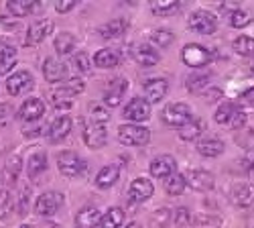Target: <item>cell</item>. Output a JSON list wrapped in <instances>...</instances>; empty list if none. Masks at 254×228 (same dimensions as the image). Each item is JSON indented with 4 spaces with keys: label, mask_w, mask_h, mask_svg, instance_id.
I'll return each instance as SVG.
<instances>
[{
    "label": "cell",
    "mask_w": 254,
    "mask_h": 228,
    "mask_svg": "<svg viewBox=\"0 0 254 228\" xmlns=\"http://www.w3.org/2000/svg\"><path fill=\"white\" fill-rule=\"evenodd\" d=\"M185 185H187L185 175L173 173L171 177H167V181H165V190H167V194H169V196H179V194H183Z\"/></svg>",
    "instance_id": "cell-34"
},
{
    "label": "cell",
    "mask_w": 254,
    "mask_h": 228,
    "mask_svg": "<svg viewBox=\"0 0 254 228\" xmlns=\"http://www.w3.org/2000/svg\"><path fill=\"white\" fill-rule=\"evenodd\" d=\"M149 169H151V175H153V177H159V179L171 177V175L175 173V169H177V161H175L171 155H161V157L153 159V163H151Z\"/></svg>",
    "instance_id": "cell-10"
},
{
    "label": "cell",
    "mask_w": 254,
    "mask_h": 228,
    "mask_svg": "<svg viewBox=\"0 0 254 228\" xmlns=\"http://www.w3.org/2000/svg\"><path fill=\"white\" fill-rule=\"evenodd\" d=\"M16 64V53H0V74H8Z\"/></svg>",
    "instance_id": "cell-44"
},
{
    "label": "cell",
    "mask_w": 254,
    "mask_h": 228,
    "mask_svg": "<svg viewBox=\"0 0 254 228\" xmlns=\"http://www.w3.org/2000/svg\"><path fill=\"white\" fill-rule=\"evenodd\" d=\"M230 198L236 206L248 208L254 204V183H236L230 192Z\"/></svg>",
    "instance_id": "cell-15"
},
{
    "label": "cell",
    "mask_w": 254,
    "mask_h": 228,
    "mask_svg": "<svg viewBox=\"0 0 254 228\" xmlns=\"http://www.w3.org/2000/svg\"><path fill=\"white\" fill-rule=\"evenodd\" d=\"M151 43H155L157 47H167L173 43V33L169 29H157L151 33Z\"/></svg>",
    "instance_id": "cell-39"
},
{
    "label": "cell",
    "mask_w": 254,
    "mask_h": 228,
    "mask_svg": "<svg viewBox=\"0 0 254 228\" xmlns=\"http://www.w3.org/2000/svg\"><path fill=\"white\" fill-rule=\"evenodd\" d=\"M163 120L171 127H185L187 122L193 120V114H191V108L183 102H175V104H169L165 110H163Z\"/></svg>",
    "instance_id": "cell-4"
},
{
    "label": "cell",
    "mask_w": 254,
    "mask_h": 228,
    "mask_svg": "<svg viewBox=\"0 0 254 228\" xmlns=\"http://www.w3.org/2000/svg\"><path fill=\"white\" fill-rule=\"evenodd\" d=\"M71 131V118L69 116H59L53 120V124L49 127V139L51 143H59L63 141Z\"/></svg>",
    "instance_id": "cell-23"
},
{
    "label": "cell",
    "mask_w": 254,
    "mask_h": 228,
    "mask_svg": "<svg viewBox=\"0 0 254 228\" xmlns=\"http://www.w3.org/2000/svg\"><path fill=\"white\" fill-rule=\"evenodd\" d=\"M195 228H222V218L218 214H199L195 220H193Z\"/></svg>",
    "instance_id": "cell-37"
},
{
    "label": "cell",
    "mask_w": 254,
    "mask_h": 228,
    "mask_svg": "<svg viewBox=\"0 0 254 228\" xmlns=\"http://www.w3.org/2000/svg\"><path fill=\"white\" fill-rule=\"evenodd\" d=\"M246 224H248V228H254V210H250L246 214Z\"/></svg>",
    "instance_id": "cell-55"
},
{
    "label": "cell",
    "mask_w": 254,
    "mask_h": 228,
    "mask_svg": "<svg viewBox=\"0 0 254 228\" xmlns=\"http://www.w3.org/2000/svg\"><path fill=\"white\" fill-rule=\"evenodd\" d=\"M23 169V161H20L18 155H12L6 163H4V171H2V179L6 183H14L18 179V173Z\"/></svg>",
    "instance_id": "cell-30"
},
{
    "label": "cell",
    "mask_w": 254,
    "mask_h": 228,
    "mask_svg": "<svg viewBox=\"0 0 254 228\" xmlns=\"http://www.w3.org/2000/svg\"><path fill=\"white\" fill-rule=\"evenodd\" d=\"M45 228H61V226H59V224H47Z\"/></svg>",
    "instance_id": "cell-57"
},
{
    "label": "cell",
    "mask_w": 254,
    "mask_h": 228,
    "mask_svg": "<svg viewBox=\"0 0 254 228\" xmlns=\"http://www.w3.org/2000/svg\"><path fill=\"white\" fill-rule=\"evenodd\" d=\"M0 53H16V49L8 43L6 39H0Z\"/></svg>",
    "instance_id": "cell-53"
},
{
    "label": "cell",
    "mask_w": 254,
    "mask_h": 228,
    "mask_svg": "<svg viewBox=\"0 0 254 228\" xmlns=\"http://www.w3.org/2000/svg\"><path fill=\"white\" fill-rule=\"evenodd\" d=\"M232 47H234V51H236L238 55L250 57V55H254V39H252V37H246V35H240L238 39H234Z\"/></svg>",
    "instance_id": "cell-36"
},
{
    "label": "cell",
    "mask_w": 254,
    "mask_h": 228,
    "mask_svg": "<svg viewBox=\"0 0 254 228\" xmlns=\"http://www.w3.org/2000/svg\"><path fill=\"white\" fill-rule=\"evenodd\" d=\"M120 177V165L118 163H110L102 167L96 175V185L98 188H110V185L116 183V179Z\"/></svg>",
    "instance_id": "cell-22"
},
{
    "label": "cell",
    "mask_w": 254,
    "mask_h": 228,
    "mask_svg": "<svg viewBox=\"0 0 254 228\" xmlns=\"http://www.w3.org/2000/svg\"><path fill=\"white\" fill-rule=\"evenodd\" d=\"M124 222V210L122 208H110L102 216L100 228H120Z\"/></svg>",
    "instance_id": "cell-32"
},
{
    "label": "cell",
    "mask_w": 254,
    "mask_h": 228,
    "mask_svg": "<svg viewBox=\"0 0 254 228\" xmlns=\"http://www.w3.org/2000/svg\"><path fill=\"white\" fill-rule=\"evenodd\" d=\"M106 139H108V135H106V127L102 122H92L86 127V131H83V141H86L88 147H92V149L104 147Z\"/></svg>",
    "instance_id": "cell-12"
},
{
    "label": "cell",
    "mask_w": 254,
    "mask_h": 228,
    "mask_svg": "<svg viewBox=\"0 0 254 228\" xmlns=\"http://www.w3.org/2000/svg\"><path fill=\"white\" fill-rule=\"evenodd\" d=\"M90 114H92V122H102V124L110 118L108 110H106L104 106H100V104H94V106L90 108Z\"/></svg>",
    "instance_id": "cell-46"
},
{
    "label": "cell",
    "mask_w": 254,
    "mask_h": 228,
    "mask_svg": "<svg viewBox=\"0 0 254 228\" xmlns=\"http://www.w3.org/2000/svg\"><path fill=\"white\" fill-rule=\"evenodd\" d=\"M45 169H47V155L45 153H35L27 163V173L31 179H37Z\"/></svg>",
    "instance_id": "cell-28"
},
{
    "label": "cell",
    "mask_w": 254,
    "mask_h": 228,
    "mask_svg": "<svg viewBox=\"0 0 254 228\" xmlns=\"http://www.w3.org/2000/svg\"><path fill=\"white\" fill-rule=\"evenodd\" d=\"M128 90V79L126 77H114L110 79V84L108 88H106L104 92V102H106V106H118L122 98H124V92Z\"/></svg>",
    "instance_id": "cell-9"
},
{
    "label": "cell",
    "mask_w": 254,
    "mask_h": 228,
    "mask_svg": "<svg viewBox=\"0 0 254 228\" xmlns=\"http://www.w3.org/2000/svg\"><path fill=\"white\" fill-rule=\"evenodd\" d=\"M197 151L203 157H218V155L224 153V143L220 139H214V137H211V139H203L197 145Z\"/></svg>",
    "instance_id": "cell-26"
},
{
    "label": "cell",
    "mask_w": 254,
    "mask_h": 228,
    "mask_svg": "<svg viewBox=\"0 0 254 228\" xmlns=\"http://www.w3.org/2000/svg\"><path fill=\"white\" fill-rule=\"evenodd\" d=\"M250 20H252V16L246 10H240V8L230 14V23H232V27H236V29H244L246 25H250Z\"/></svg>",
    "instance_id": "cell-42"
},
{
    "label": "cell",
    "mask_w": 254,
    "mask_h": 228,
    "mask_svg": "<svg viewBox=\"0 0 254 228\" xmlns=\"http://www.w3.org/2000/svg\"><path fill=\"white\" fill-rule=\"evenodd\" d=\"M244 122H246V114H244L242 110H238L236 116H234V120H232L230 124H232V129H238V131H240V129L244 127Z\"/></svg>",
    "instance_id": "cell-51"
},
{
    "label": "cell",
    "mask_w": 254,
    "mask_h": 228,
    "mask_svg": "<svg viewBox=\"0 0 254 228\" xmlns=\"http://www.w3.org/2000/svg\"><path fill=\"white\" fill-rule=\"evenodd\" d=\"M242 167H244V171H246L250 177H254V151H250V153L242 159Z\"/></svg>",
    "instance_id": "cell-48"
},
{
    "label": "cell",
    "mask_w": 254,
    "mask_h": 228,
    "mask_svg": "<svg viewBox=\"0 0 254 228\" xmlns=\"http://www.w3.org/2000/svg\"><path fill=\"white\" fill-rule=\"evenodd\" d=\"M151 139L149 129L140 127V124H122L118 129V141L122 145H128V147H140L146 145Z\"/></svg>",
    "instance_id": "cell-1"
},
{
    "label": "cell",
    "mask_w": 254,
    "mask_h": 228,
    "mask_svg": "<svg viewBox=\"0 0 254 228\" xmlns=\"http://www.w3.org/2000/svg\"><path fill=\"white\" fill-rule=\"evenodd\" d=\"M10 118H12V106L6 104V102H2V104H0V127L8 124Z\"/></svg>",
    "instance_id": "cell-47"
},
{
    "label": "cell",
    "mask_w": 254,
    "mask_h": 228,
    "mask_svg": "<svg viewBox=\"0 0 254 228\" xmlns=\"http://www.w3.org/2000/svg\"><path fill=\"white\" fill-rule=\"evenodd\" d=\"M29 196H31V190L25 188L23 194H20V204H18V214H27V208H29Z\"/></svg>",
    "instance_id": "cell-49"
},
{
    "label": "cell",
    "mask_w": 254,
    "mask_h": 228,
    "mask_svg": "<svg viewBox=\"0 0 254 228\" xmlns=\"http://www.w3.org/2000/svg\"><path fill=\"white\" fill-rule=\"evenodd\" d=\"M128 196H130V202H146L151 196H153V183L146 179V177H136L132 179L130 183V190H128Z\"/></svg>",
    "instance_id": "cell-13"
},
{
    "label": "cell",
    "mask_w": 254,
    "mask_h": 228,
    "mask_svg": "<svg viewBox=\"0 0 254 228\" xmlns=\"http://www.w3.org/2000/svg\"><path fill=\"white\" fill-rule=\"evenodd\" d=\"M236 112H238V106H236V104H232V102H224V104L216 110V122H220V124H230L232 120H234Z\"/></svg>",
    "instance_id": "cell-35"
},
{
    "label": "cell",
    "mask_w": 254,
    "mask_h": 228,
    "mask_svg": "<svg viewBox=\"0 0 254 228\" xmlns=\"http://www.w3.org/2000/svg\"><path fill=\"white\" fill-rule=\"evenodd\" d=\"M203 129H205V122L201 118H193L191 122H187L185 127L179 129V137L183 141H195L203 133Z\"/></svg>",
    "instance_id": "cell-27"
},
{
    "label": "cell",
    "mask_w": 254,
    "mask_h": 228,
    "mask_svg": "<svg viewBox=\"0 0 254 228\" xmlns=\"http://www.w3.org/2000/svg\"><path fill=\"white\" fill-rule=\"evenodd\" d=\"M189 29L199 33V35H211L218 29V20L211 12L195 10L191 16H189Z\"/></svg>",
    "instance_id": "cell-5"
},
{
    "label": "cell",
    "mask_w": 254,
    "mask_h": 228,
    "mask_svg": "<svg viewBox=\"0 0 254 228\" xmlns=\"http://www.w3.org/2000/svg\"><path fill=\"white\" fill-rule=\"evenodd\" d=\"M20 228H33L31 224H23V226H20Z\"/></svg>",
    "instance_id": "cell-59"
},
{
    "label": "cell",
    "mask_w": 254,
    "mask_h": 228,
    "mask_svg": "<svg viewBox=\"0 0 254 228\" xmlns=\"http://www.w3.org/2000/svg\"><path fill=\"white\" fill-rule=\"evenodd\" d=\"M120 61V55L114 51V49H100L96 55H94V64L102 70H110V68H116Z\"/></svg>",
    "instance_id": "cell-25"
},
{
    "label": "cell",
    "mask_w": 254,
    "mask_h": 228,
    "mask_svg": "<svg viewBox=\"0 0 254 228\" xmlns=\"http://www.w3.org/2000/svg\"><path fill=\"white\" fill-rule=\"evenodd\" d=\"M57 165H59V171L67 177H77L86 169V161L73 151H61L57 155Z\"/></svg>",
    "instance_id": "cell-3"
},
{
    "label": "cell",
    "mask_w": 254,
    "mask_h": 228,
    "mask_svg": "<svg viewBox=\"0 0 254 228\" xmlns=\"http://www.w3.org/2000/svg\"><path fill=\"white\" fill-rule=\"evenodd\" d=\"M250 72L254 74V61H252V64H250Z\"/></svg>",
    "instance_id": "cell-58"
},
{
    "label": "cell",
    "mask_w": 254,
    "mask_h": 228,
    "mask_svg": "<svg viewBox=\"0 0 254 228\" xmlns=\"http://www.w3.org/2000/svg\"><path fill=\"white\" fill-rule=\"evenodd\" d=\"M75 4H77L75 0H67V2H57L55 8H57V12H67V10H71Z\"/></svg>",
    "instance_id": "cell-52"
},
{
    "label": "cell",
    "mask_w": 254,
    "mask_h": 228,
    "mask_svg": "<svg viewBox=\"0 0 254 228\" xmlns=\"http://www.w3.org/2000/svg\"><path fill=\"white\" fill-rule=\"evenodd\" d=\"M47 96H49V102H51L55 108L65 110V108H71V106H73V96H75V92H73L69 86H61V88H57V90H51Z\"/></svg>",
    "instance_id": "cell-17"
},
{
    "label": "cell",
    "mask_w": 254,
    "mask_h": 228,
    "mask_svg": "<svg viewBox=\"0 0 254 228\" xmlns=\"http://www.w3.org/2000/svg\"><path fill=\"white\" fill-rule=\"evenodd\" d=\"M53 31V20H49V18H45V20H37V23H33L31 27H29V31H27V45H37V43H41L49 33Z\"/></svg>",
    "instance_id": "cell-16"
},
{
    "label": "cell",
    "mask_w": 254,
    "mask_h": 228,
    "mask_svg": "<svg viewBox=\"0 0 254 228\" xmlns=\"http://www.w3.org/2000/svg\"><path fill=\"white\" fill-rule=\"evenodd\" d=\"M43 76L47 81L51 84H57V81H63L65 79V66L57 61L55 57H47L45 59V66H43Z\"/></svg>",
    "instance_id": "cell-20"
},
{
    "label": "cell",
    "mask_w": 254,
    "mask_h": 228,
    "mask_svg": "<svg viewBox=\"0 0 254 228\" xmlns=\"http://www.w3.org/2000/svg\"><path fill=\"white\" fill-rule=\"evenodd\" d=\"M171 210L169 208H159V210H155L153 212V216H151V224H153V228H167L169 224H171Z\"/></svg>",
    "instance_id": "cell-38"
},
{
    "label": "cell",
    "mask_w": 254,
    "mask_h": 228,
    "mask_svg": "<svg viewBox=\"0 0 254 228\" xmlns=\"http://www.w3.org/2000/svg\"><path fill=\"white\" fill-rule=\"evenodd\" d=\"M167 90H169V84L165 79H161V77L149 79L144 84V100L149 102V104H157V102H161L167 96Z\"/></svg>",
    "instance_id": "cell-14"
},
{
    "label": "cell",
    "mask_w": 254,
    "mask_h": 228,
    "mask_svg": "<svg viewBox=\"0 0 254 228\" xmlns=\"http://www.w3.org/2000/svg\"><path fill=\"white\" fill-rule=\"evenodd\" d=\"M242 102H244V104H248V106H254V88L242 94Z\"/></svg>",
    "instance_id": "cell-54"
},
{
    "label": "cell",
    "mask_w": 254,
    "mask_h": 228,
    "mask_svg": "<svg viewBox=\"0 0 254 228\" xmlns=\"http://www.w3.org/2000/svg\"><path fill=\"white\" fill-rule=\"evenodd\" d=\"M31 88H33V76L29 72H16L6 81V90H8L10 96H18V94H23Z\"/></svg>",
    "instance_id": "cell-11"
},
{
    "label": "cell",
    "mask_w": 254,
    "mask_h": 228,
    "mask_svg": "<svg viewBox=\"0 0 254 228\" xmlns=\"http://www.w3.org/2000/svg\"><path fill=\"white\" fill-rule=\"evenodd\" d=\"M209 77H211V74L209 72H199V74H191L187 77V90L189 92H201L203 88H207V84H209Z\"/></svg>",
    "instance_id": "cell-33"
},
{
    "label": "cell",
    "mask_w": 254,
    "mask_h": 228,
    "mask_svg": "<svg viewBox=\"0 0 254 228\" xmlns=\"http://www.w3.org/2000/svg\"><path fill=\"white\" fill-rule=\"evenodd\" d=\"M75 45H77V39H75V35H71V33H59V35L55 37V51H57L59 55L71 53V51L75 49Z\"/></svg>",
    "instance_id": "cell-29"
},
{
    "label": "cell",
    "mask_w": 254,
    "mask_h": 228,
    "mask_svg": "<svg viewBox=\"0 0 254 228\" xmlns=\"http://www.w3.org/2000/svg\"><path fill=\"white\" fill-rule=\"evenodd\" d=\"M71 68L75 72H81V74H88L90 72V57L86 53H77L71 57Z\"/></svg>",
    "instance_id": "cell-43"
},
{
    "label": "cell",
    "mask_w": 254,
    "mask_h": 228,
    "mask_svg": "<svg viewBox=\"0 0 254 228\" xmlns=\"http://www.w3.org/2000/svg\"><path fill=\"white\" fill-rule=\"evenodd\" d=\"M132 57L134 61L140 66V68H151V66H157L159 64V53L157 49H153L151 45H136L132 49Z\"/></svg>",
    "instance_id": "cell-19"
},
{
    "label": "cell",
    "mask_w": 254,
    "mask_h": 228,
    "mask_svg": "<svg viewBox=\"0 0 254 228\" xmlns=\"http://www.w3.org/2000/svg\"><path fill=\"white\" fill-rule=\"evenodd\" d=\"M59 206H61V194H55V192H45V194H41L37 204H35V212L39 216H55L57 210H59Z\"/></svg>",
    "instance_id": "cell-8"
},
{
    "label": "cell",
    "mask_w": 254,
    "mask_h": 228,
    "mask_svg": "<svg viewBox=\"0 0 254 228\" xmlns=\"http://www.w3.org/2000/svg\"><path fill=\"white\" fill-rule=\"evenodd\" d=\"M10 212V194L0 188V220H4Z\"/></svg>",
    "instance_id": "cell-45"
},
{
    "label": "cell",
    "mask_w": 254,
    "mask_h": 228,
    "mask_svg": "<svg viewBox=\"0 0 254 228\" xmlns=\"http://www.w3.org/2000/svg\"><path fill=\"white\" fill-rule=\"evenodd\" d=\"M43 114H45V104H43V100H39V98H29L18 110V116L27 122H35Z\"/></svg>",
    "instance_id": "cell-18"
},
{
    "label": "cell",
    "mask_w": 254,
    "mask_h": 228,
    "mask_svg": "<svg viewBox=\"0 0 254 228\" xmlns=\"http://www.w3.org/2000/svg\"><path fill=\"white\" fill-rule=\"evenodd\" d=\"M179 6H181V2H177V0H169V2H161V0H157V2H151V8L161 16H167V14L175 12Z\"/></svg>",
    "instance_id": "cell-40"
},
{
    "label": "cell",
    "mask_w": 254,
    "mask_h": 228,
    "mask_svg": "<svg viewBox=\"0 0 254 228\" xmlns=\"http://www.w3.org/2000/svg\"><path fill=\"white\" fill-rule=\"evenodd\" d=\"M100 222H102L100 210L94 208V206H86V208H81L77 212V216H75L77 228H96Z\"/></svg>",
    "instance_id": "cell-21"
},
{
    "label": "cell",
    "mask_w": 254,
    "mask_h": 228,
    "mask_svg": "<svg viewBox=\"0 0 254 228\" xmlns=\"http://www.w3.org/2000/svg\"><path fill=\"white\" fill-rule=\"evenodd\" d=\"M37 6L39 2H33V0H8L6 2V8L10 10L12 16H27Z\"/></svg>",
    "instance_id": "cell-31"
},
{
    "label": "cell",
    "mask_w": 254,
    "mask_h": 228,
    "mask_svg": "<svg viewBox=\"0 0 254 228\" xmlns=\"http://www.w3.org/2000/svg\"><path fill=\"white\" fill-rule=\"evenodd\" d=\"M126 228H140V224H136V222H130V224L126 226Z\"/></svg>",
    "instance_id": "cell-56"
},
{
    "label": "cell",
    "mask_w": 254,
    "mask_h": 228,
    "mask_svg": "<svg viewBox=\"0 0 254 228\" xmlns=\"http://www.w3.org/2000/svg\"><path fill=\"white\" fill-rule=\"evenodd\" d=\"M220 98H222V90H218V88H211L203 94V100L209 102V104H214V102H218Z\"/></svg>",
    "instance_id": "cell-50"
},
{
    "label": "cell",
    "mask_w": 254,
    "mask_h": 228,
    "mask_svg": "<svg viewBox=\"0 0 254 228\" xmlns=\"http://www.w3.org/2000/svg\"><path fill=\"white\" fill-rule=\"evenodd\" d=\"M185 181L189 188H193L197 192H209L214 188V175L205 169H189L185 173Z\"/></svg>",
    "instance_id": "cell-7"
},
{
    "label": "cell",
    "mask_w": 254,
    "mask_h": 228,
    "mask_svg": "<svg viewBox=\"0 0 254 228\" xmlns=\"http://www.w3.org/2000/svg\"><path fill=\"white\" fill-rule=\"evenodd\" d=\"M126 27H128V23H126L124 18H112L110 23H106V25L100 27V35L104 39H118V37L124 35Z\"/></svg>",
    "instance_id": "cell-24"
},
{
    "label": "cell",
    "mask_w": 254,
    "mask_h": 228,
    "mask_svg": "<svg viewBox=\"0 0 254 228\" xmlns=\"http://www.w3.org/2000/svg\"><path fill=\"white\" fill-rule=\"evenodd\" d=\"M124 118H128L132 122H144L151 118V104L144 98H132L128 104L124 106Z\"/></svg>",
    "instance_id": "cell-6"
},
{
    "label": "cell",
    "mask_w": 254,
    "mask_h": 228,
    "mask_svg": "<svg viewBox=\"0 0 254 228\" xmlns=\"http://www.w3.org/2000/svg\"><path fill=\"white\" fill-rule=\"evenodd\" d=\"M181 57L185 61V66H189V68H203V66H207L209 61H211L214 53H211V49H207L203 45L189 43V45L183 47Z\"/></svg>",
    "instance_id": "cell-2"
},
{
    "label": "cell",
    "mask_w": 254,
    "mask_h": 228,
    "mask_svg": "<svg viewBox=\"0 0 254 228\" xmlns=\"http://www.w3.org/2000/svg\"><path fill=\"white\" fill-rule=\"evenodd\" d=\"M173 222L177 228H191L193 224V218H191V212H189L187 208H179L173 216Z\"/></svg>",
    "instance_id": "cell-41"
}]
</instances>
